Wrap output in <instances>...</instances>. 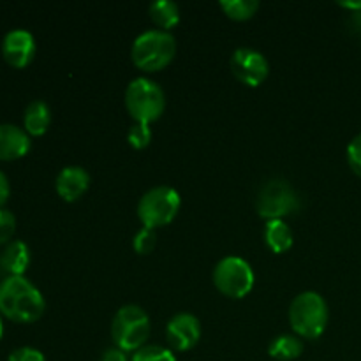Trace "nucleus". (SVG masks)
<instances>
[{
    "label": "nucleus",
    "mask_w": 361,
    "mask_h": 361,
    "mask_svg": "<svg viewBox=\"0 0 361 361\" xmlns=\"http://www.w3.org/2000/svg\"><path fill=\"white\" fill-rule=\"evenodd\" d=\"M42 293L23 275L0 282V314L14 323H34L44 314Z\"/></svg>",
    "instance_id": "f257e3e1"
},
{
    "label": "nucleus",
    "mask_w": 361,
    "mask_h": 361,
    "mask_svg": "<svg viewBox=\"0 0 361 361\" xmlns=\"http://www.w3.org/2000/svg\"><path fill=\"white\" fill-rule=\"evenodd\" d=\"M289 324L300 338L316 341L324 334L330 319L328 303L319 293L303 291L289 305Z\"/></svg>",
    "instance_id": "f03ea898"
},
{
    "label": "nucleus",
    "mask_w": 361,
    "mask_h": 361,
    "mask_svg": "<svg viewBox=\"0 0 361 361\" xmlns=\"http://www.w3.org/2000/svg\"><path fill=\"white\" fill-rule=\"evenodd\" d=\"M176 55V41L171 32L150 28L134 39L130 59L145 73H157L168 67Z\"/></svg>",
    "instance_id": "7ed1b4c3"
},
{
    "label": "nucleus",
    "mask_w": 361,
    "mask_h": 361,
    "mask_svg": "<svg viewBox=\"0 0 361 361\" xmlns=\"http://www.w3.org/2000/svg\"><path fill=\"white\" fill-rule=\"evenodd\" d=\"M126 108L134 122L148 123L159 120L166 109V94L157 81L147 76L134 78L126 88Z\"/></svg>",
    "instance_id": "20e7f679"
},
{
    "label": "nucleus",
    "mask_w": 361,
    "mask_h": 361,
    "mask_svg": "<svg viewBox=\"0 0 361 361\" xmlns=\"http://www.w3.org/2000/svg\"><path fill=\"white\" fill-rule=\"evenodd\" d=\"M152 324L148 314L140 305H123L116 310L111 323V338L115 348L123 353H136L147 345Z\"/></svg>",
    "instance_id": "39448f33"
},
{
    "label": "nucleus",
    "mask_w": 361,
    "mask_h": 361,
    "mask_svg": "<svg viewBox=\"0 0 361 361\" xmlns=\"http://www.w3.org/2000/svg\"><path fill=\"white\" fill-rule=\"evenodd\" d=\"M182 207L178 190L168 185H157L147 190L137 203V219L143 228L157 229L175 221Z\"/></svg>",
    "instance_id": "423d86ee"
},
{
    "label": "nucleus",
    "mask_w": 361,
    "mask_h": 361,
    "mask_svg": "<svg viewBox=\"0 0 361 361\" xmlns=\"http://www.w3.org/2000/svg\"><path fill=\"white\" fill-rule=\"evenodd\" d=\"M256 275L249 261L238 256H228L214 268V284L228 298H245L254 288Z\"/></svg>",
    "instance_id": "0eeeda50"
},
{
    "label": "nucleus",
    "mask_w": 361,
    "mask_h": 361,
    "mask_svg": "<svg viewBox=\"0 0 361 361\" xmlns=\"http://www.w3.org/2000/svg\"><path fill=\"white\" fill-rule=\"evenodd\" d=\"M256 208L257 214L267 221H275V219L284 221V217L300 210L298 192L293 189L288 180H268L257 194Z\"/></svg>",
    "instance_id": "6e6552de"
},
{
    "label": "nucleus",
    "mask_w": 361,
    "mask_h": 361,
    "mask_svg": "<svg viewBox=\"0 0 361 361\" xmlns=\"http://www.w3.org/2000/svg\"><path fill=\"white\" fill-rule=\"evenodd\" d=\"M229 63L236 80L247 87H259L270 74V63L267 56L252 48L235 49Z\"/></svg>",
    "instance_id": "1a4fd4ad"
},
{
    "label": "nucleus",
    "mask_w": 361,
    "mask_h": 361,
    "mask_svg": "<svg viewBox=\"0 0 361 361\" xmlns=\"http://www.w3.org/2000/svg\"><path fill=\"white\" fill-rule=\"evenodd\" d=\"M201 338V323L194 314H175L166 324V341L173 351H190Z\"/></svg>",
    "instance_id": "9d476101"
},
{
    "label": "nucleus",
    "mask_w": 361,
    "mask_h": 361,
    "mask_svg": "<svg viewBox=\"0 0 361 361\" xmlns=\"http://www.w3.org/2000/svg\"><path fill=\"white\" fill-rule=\"evenodd\" d=\"M35 39L25 28H13L2 39V56L9 66L27 67L35 56Z\"/></svg>",
    "instance_id": "9b49d317"
},
{
    "label": "nucleus",
    "mask_w": 361,
    "mask_h": 361,
    "mask_svg": "<svg viewBox=\"0 0 361 361\" xmlns=\"http://www.w3.org/2000/svg\"><path fill=\"white\" fill-rule=\"evenodd\" d=\"M90 187V175L81 166H66L55 178L56 194L67 203L81 200Z\"/></svg>",
    "instance_id": "f8f14e48"
},
{
    "label": "nucleus",
    "mask_w": 361,
    "mask_h": 361,
    "mask_svg": "<svg viewBox=\"0 0 361 361\" xmlns=\"http://www.w3.org/2000/svg\"><path fill=\"white\" fill-rule=\"evenodd\" d=\"M32 141L25 129L14 123H0V161H16L30 152Z\"/></svg>",
    "instance_id": "ddd939ff"
},
{
    "label": "nucleus",
    "mask_w": 361,
    "mask_h": 361,
    "mask_svg": "<svg viewBox=\"0 0 361 361\" xmlns=\"http://www.w3.org/2000/svg\"><path fill=\"white\" fill-rule=\"evenodd\" d=\"M30 264V249L21 240H13L6 245L4 252L0 254V267L4 271L9 274V277H18L27 271Z\"/></svg>",
    "instance_id": "4468645a"
},
{
    "label": "nucleus",
    "mask_w": 361,
    "mask_h": 361,
    "mask_svg": "<svg viewBox=\"0 0 361 361\" xmlns=\"http://www.w3.org/2000/svg\"><path fill=\"white\" fill-rule=\"evenodd\" d=\"M264 243L268 245V249L275 254H284L295 243V236H293L291 228L286 221L282 219H275V221H267L264 226Z\"/></svg>",
    "instance_id": "2eb2a0df"
},
{
    "label": "nucleus",
    "mask_w": 361,
    "mask_h": 361,
    "mask_svg": "<svg viewBox=\"0 0 361 361\" xmlns=\"http://www.w3.org/2000/svg\"><path fill=\"white\" fill-rule=\"evenodd\" d=\"M51 123V109L44 101H32L23 115V129L28 136H42Z\"/></svg>",
    "instance_id": "dca6fc26"
},
{
    "label": "nucleus",
    "mask_w": 361,
    "mask_h": 361,
    "mask_svg": "<svg viewBox=\"0 0 361 361\" xmlns=\"http://www.w3.org/2000/svg\"><path fill=\"white\" fill-rule=\"evenodd\" d=\"M148 14L152 21L159 27V30L169 32L180 23V6L173 0H155L148 6Z\"/></svg>",
    "instance_id": "f3484780"
},
{
    "label": "nucleus",
    "mask_w": 361,
    "mask_h": 361,
    "mask_svg": "<svg viewBox=\"0 0 361 361\" xmlns=\"http://www.w3.org/2000/svg\"><path fill=\"white\" fill-rule=\"evenodd\" d=\"M303 353V342L298 335L284 334L275 337L268 345V355L277 361H293Z\"/></svg>",
    "instance_id": "a211bd4d"
},
{
    "label": "nucleus",
    "mask_w": 361,
    "mask_h": 361,
    "mask_svg": "<svg viewBox=\"0 0 361 361\" xmlns=\"http://www.w3.org/2000/svg\"><path fill=\"white\" fill-rule=\"evenodd\" d=\"M219 7L231 20L247 21L256 16L257 9H259V2L257 0H221Z\"/></svg>",
    "instance_id": "6ab92c4d"
},
{
    "label": "nucleus",
    "mask_w": 361,
    "mask_h": 361,
    "mask_svg": "<svg viewBox=\"0 0 361 361\" xmlns=\"http://www.w3.org/2000/svg\"><path fill=\"white\" fill-rule=\"evenodd\" d=\"M130 361H176L171 349L162 345H143L133 355Z\"/></svg>",
    "instance_id": "aec40b11"
},
{
    "label": "nucleus",
    "mask_w": 361,
    "mask_h": 361,
    "mask_svg": "<svg viewBox=\"0 0 361 361\" xmlns=\"http://www.w3.org/2000/svg\"><path fill=\"white\" fill-rule=\"evenodd\" d=\"M152 136H154V133H152L148 123L134 122L133 126L129 127V130H127V141H129L130 147L136 148V150L147 148L148 145L152 143Z\"/></svg>",
    "instance_id": "412c9836"
},
{
    "label": "nucleus",
    "mask_w": 361,
    "mask_h": 361,
    "mask_svg": "<svg viewBox=\"0 0 361 361\" xmlns=\"http://www.w3.org/2000/svg\"><path fill=\"white\" fill-rule=\"evenodd\" d=\"M157 245V235H155V229L141 228L140 231L134 235L133 238V249L134 252L140 254V256H147Z\"/></svg>",
    "instance_id": "4be33fe9"
},
{
    "label": "nucleus",
    "mask_w": 361,
    "mask_h": 361,
    "mask_svg": "<svg viewBox=\"0 0 361 361\" xmlns=\"http://www.w3.org/2000/svg\"><path fill=\"white\" fill-rule=\"evenodd\" d=\"M16 231V217L7 208H0V245H7Z\"/></svg>",
    "instance_id": "5701e85b"
},
{
    "label": "nucleus",
    "mask_w": 361,
    "mask_h": 361,
    "mask_svg": "<svg viewBox=\"0 0 361 361\" xmlns=\"http://www.w3.org/2000/svg\"><path fill=\"white\" fill-rule=\"evenodd\" d=\"M348 162L353 173L361 176V133L353 137L351 143L348 145Z\"/></svg>",
    "instance_id": "b1692460"
},
{
    "label": "nucleus",
    "mask_w": 361,
    "mask_h": 361,
    "mask_svg": "<svg viewBox=\"0 0 361 361\" xmlns=\"http://www.w3.org/2000/svg\"><path fill=\"white\" fill-rule=\"evenodd\" d=\"M7 361H46V358L39 349L23 345V348L14 349L9 355V358H7Z\"/></svg>",
    "instance_id": "393cba45"
},
{
    "label": "nucleus",
    "mask_w": 361,
    "mask_h": 361,
    "mask_svg": "<svg viewBox=\"0 0 361 361\" xmlns=\"http://www.w3.org/2000/svg\"><path fill=\"white\" fill-rule=\"evenodd\" d=\"M101 361H130V360L127 358V353H123L122 349L108 348L104 353H102Z\"/></svg>",
    "instance_id": "a878e982"
},
{
    "label": "nucleus",
    "mask_w": 361,
    "mask_h": 361,
    "mask_svg": "<svg viewBox=\"0 0 361 361\" xmlns=\"http://www.w3.org/2000/svg\"><path fill=\"white\" fill-rule=\"evenodd\" d=\"M9 194H11V185H9V180H7L6 173L0 171V208L6 204V201L9 200Z\"/></svg>",
    "instance_id": "bb28decb"
},
{
    "label": "nucleus",
    "mask_w": 361,
    "mask_h": 361,
    "mask_svg": "<svg viewBox=\"0 0 361 361\" xmlns=\"http://www.w3.org/2000/svg\"><path fill=\"white\" fill-rule=\"evenodd\" d=\"M338 6L345 7V9L356 11V13H361V0H358V2H338Z\"/></svg>",
    "instance_id": "cd10ccee"
},
{
    "label": "nucleus",
    "mask_w": 361,
    "mask_h": 361,
    "mask_svg": "<svg viewBox=\"0 0 361 361\" xmlns=\"http://www.w3.org/2000/svg\"><path fill=\"white\" fill-rule=\"evenodd\" d=\"M4 335V323H2V314H0V338Z\"/></svg>",
    "instance_id": "c85d7f7f"
}]
</instances>
